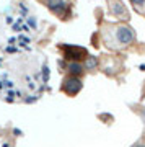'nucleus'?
Segmentation results:
<instances>
[{
    "label": "nucleus",
    "mask_w": 145,
    "mask_h": 147,
    "mask_svg": "<svg viewBox=\"0 0 145 147\" xmlns=\"http://www.w3.org/2000/svg\"><path fill=\"white\" fill-rule=\"evenodd\" d=\"M68 69H70V72H73V74H80L82 72V67H80L78 64H70Z\"/></svg>",
    "instance_id": "f257e3e1"
}]
</instances>
